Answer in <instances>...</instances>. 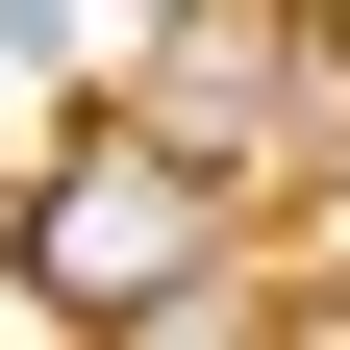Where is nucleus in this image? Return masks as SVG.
Returning <instances> with one entry per match:
<instances>
[{"label": "nucleus", "instance_id": "1", "mask_svg": "<svg viewBox=\"0 0 350 350\" xmlns=\"http://www.w3.org/2000/svg\"><path fill=\"white\" fill-rule=\"evenodd\" d=\"M226 275V175L175 150V125H100V150H51V200H25V300H75V325H150V300Z\"/></svg>", "mask_w": 350, "mask_h": 350}]
</instances>
